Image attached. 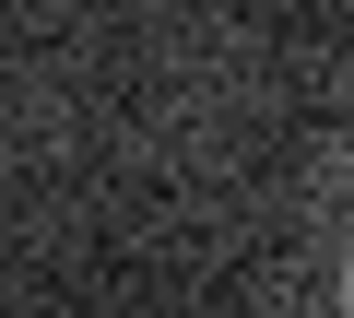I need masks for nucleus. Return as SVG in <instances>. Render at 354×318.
<instances>
[{
  "instance_id": "obj_1",
  "label": "nucleus",
  "mask_w": 354,
  "mask_h": 318,
  "mask_svg": "<svg viewBox=\"0 0 354 318\" xmlns=\"http://www.w3.org/2000/svg\"><path fill=\"white\" fill-rule=\"evenodd\" d=\"M342 318H354V259H342Z\"/></svg>"
}]
</instances>
